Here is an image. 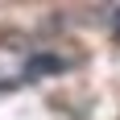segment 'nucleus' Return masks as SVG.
<instances>
[{
	"instance_id": "obj_2",
	"label": "nucleus",
	"mask_w": 120,
	"mask_h": 120,
	"mask_svg": "<svg viewBox=\"0 0 120 120\" xmlns=\"http://www.w3.org/2000/svg\"><path fill=\"white\" fill-rule=\"evenodd\" d=\"M58 71H66V58H58V54H41V50H37L33 62H29L25 83H33V79H41V75H58Z\"/></svg>"
},
{
	"instance_id": "obj_1",
	"label": "nucleus",
	"mask_w": 120,
	"mask_h": 120,
	"mask_svg": "<svg viewBox=\"0 0 120 120\" xmlns=\"http://www.w3.org/2000/svg\"><path fill=\"white\" fill-rule=\"evenodd\" d=\"M33 41L21 29H0V87H21L33 62Z\"/></svg>"
},
{
	"instance_id": "obj_3",
	"label": "nucleus",
	"mask_w": 120,
	"mask_h": 120,
	"mask_svg": "<svg viewBox=\"0 0 120 120\" xmlns=\"http://www.w3.org/2000/svg\"><path fill=\"white\" fill-rule=\"evenodd\" d=\"M112 37L120 41V8H116V21H112Z\"/></svg>"
}]
</instances>
